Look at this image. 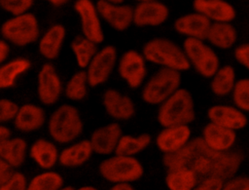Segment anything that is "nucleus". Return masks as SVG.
<instances>
[{
	"label": "nucleus",
	"mask_w": 249,
	"mask_h": 190,
	"mask_svg": "<svg viewBox=\"0 0 249 190\" xmlns=\"http://www.w3.org/2000/svg\"><path fill=\"white\" fill-rule=\"evenodd\" d=\"M80 189H81V190H94V189H95V187H93V186H89V185H86V186L81 187Z\"/></svg>",
	"instance_id": "obj_47"
},
{
	"label": "nucleus",
	"mask_w": 249,
	"mask_h": 190,
	"mask_svg": "<svg viewBox=\"0 0 249 190\" xmlns=\"http://www.w3.org/2000/svg\"><path fill=\"white\" fill-rule=\"evenodd\" d=\"M28 183L25 175L20 171H14L11 177L0 186L1 190H24L28 189Z\"/></svg>",
	"instance_id": "obj_38"
},
{
	"label": "nucleus",
	"mask_w": 249,
	"mask_h": 190,
	"mask_svg": "<svg viewBox=\"0 0 249 190\" xmlns=\"http://www.w3.org/2000/svg\"><path fill=\"white\" fill-rule=\"evenodd\" d=\"M84 124L79 110L70 104L58 106L50 116L48 131L57 143H70L83 133Z\"/></svg>",
	"instance_id": "obj_4"
},
{
	"label": "nucleus",
	"mask_w": 249,
	"mask_h": 190,
	"mask_svg": "<svg viewBox=\"0 0 249 190\" xmlns=\"http://www.w3.org/2000/svg\"><path fill=\"white\" fill-rule=\"evenodd\" d=\"M37 94L44 105H53L62 94V83L54 66L46 62L37 76Z\"/></svg>",
	"instance_id": "obj_12"
},
{
	"label": "nucleus",
	"mask_w": 249,
	"mask_h": 190,
	"mask_svg": "<svg viewBox=\"0 0 249 190\" xmlns=\"http://www.w3.org/2000/svg\"><path fill=\"white\" fill-rule=\"evenodd\" d=\"M93 153L89 139H82L62 149L58 163L65 168H77L87 163Z\"/></svg>",
	"instance_id": "obj_24"
},
{
	"label": "nucleus",
	"mask_w": 249,
	"mask_h": 190,
	"mask_svg": "<svg viewBox=\"0 0 249 190\" xmlns=\"http://www.w3.org/2000/svg\"><path fill=\"white\" fill-rule=\"evenodd\" d=\"M207 117L210 122L233 131L241 130L247 125V117L244 111L236 106L213 105L207 110Z\"/></svg>",
	"instance_id": "obj_19"
},
{
	"label": "nucleus",
	"mask_w": 249,
	"mask_h": 190,
	"mask_svg": "<svg viewBox=\"0 0 249 190\" xmlns=\"http://www.w3.org/2000/svg\"><path fill=\"white\" fill-rule=\"evenodd\" d=\"M73 8L80 19L82 34L96 44L102 43L104 33L96 3L92 0H76Z\"/></svg>",
	"instance_id": "obj_10"
},
{
	"label": "nucleus",
	"mask_w": 249,
	"mask_h": 190,
	"mask_svg": "<svg viewBox=\"0 0 249 190\" xmlns=\"http://www.w3.org/2000/svg\"><path fill=\"white\" fill-rule=\"evenodd\" d=\"M165 184L170 190H192L196 189L198 179L193 171L187 168H176L167 170Z\"/></svg>",
	"instance_id": "obj_29"
},
{
	"label": "nucleus",
	"mask_w": 249,
	"mask_h": 190,
	"mask_svg": "<svg viewBox=\"0 0 249 190\" xmlns=\"http://www.w3.org/2000/svg\"><path fill=\"white\" fill-rule=\"evenodd\" d=\"M62 189H63V190H69V189H70V190H73V189H75V188L72 187V186H65V187L63 186Z\"/></svg>",
	"instance_id": "obj_49"
},
{
	"label": "nucleus",
	"mask_w": 249,
	"mask_h": 190,
	"mask_svg": "<svg viewBox=\"0 0 249 190\" xmlns=\"http://www.w3.org/2000/svg\"><path fill=\"white\" fill-rule=\"evenodd\" d=\"M15 168L0 158V186H2L14 173Z\"/></svg>",
	"instance_id": "obj_42"
},
{
	"label": "nucleus",
	"mask_w": 249,
	"mask_h": 190,
	"mask_svg": "<svg viewBox=\"0 0 249 190\" xmlns=\"http://www.w3.org/2000/svg\"><path fill=\"white\" fill-rule=\"evenodd\" d=\"M96 6L101 19L117 31H124L133 23L134 7L128 4L98 0Z\"/></svg>",
	"instance_id": "obj_13"
},
{
	"label": "nucleus",
	"mask_w": 249,
	"mask_h": 190,
	"mask_svg": "<svg viewBox=\"0 0 249 190\" xmlns=\"http://www.w3.org/2000/svg\"><path fill=\"white\" fill-rule=\"evenodd\" d=\"M168 16V7L159 0L138 2L134 7L133 24L139 27L158 26L165 22Z\"/></svg>",
	"instance_id": "obj_14"
},
{
	"label": "nucleus",
	"mask_w": 249,
	"mask_h": 190,
	"mask_svg": "<svg viewBox=\"0 0 249 190\" xmlns=\"http://www.w3.org/2000/svg\"><path fill=\"white\" fill-rule=\"evenodd\" d=\"M48 3H50L51 5H53V7H61L65 4H67L70 0H45Z\"/></svg>",
	"instance_id": "obj_46"
},
{
	"label": "nucleus",
	"mask_w": 249,
	"mask_h": 190,
	"mask_svg": "<svg viewBox=\"0 0 249 190\" xmlns=\"http://www.w3.org/2000/svg\"><path fill=\"white\" fill-rule=\"evenodd\" d=\"M88 74L86 69H81L75 72L67 81L64 94L67 98L74 101H81L85 99L88 95Z\"/></svg>",
	"instance_id": "obj_33"
},
{
	"label": "nucleus",
	"mask_w": 249,
	"mask_h": 190,
	"mask_svg": "<svg viewBox=\"0 0 249 190\" xmlns=\"http://www.w3.org/2000/svg\"><path fill=\"white\" fill-rule=\"evenodd\" d=\"M31 67V62L25 57H17L1 63L0 88L8 89L16 84L17 79Z\"/></svg>",
	"instance_id": "obj_28"
},
{
	"label": "nucleus",
	"mask_w": 249,
	"mask_h": 190,
	"mask_svg": "<svg viewBox=\"0 0 249 190\" xmlns=\"http://www.w3.org/2000/svg\"><path fill=\"white\" fill-rule=\"evenodd\" d=\"M235 132L236 131L209 122L204 126L201 137L212 149L217 151H228L231 150L235 143Z\"/></svg>",
	"instance_id": "obj_21"
},
{
	"label": "nucleus",
	"mask_w": 249,
	"mask_h": 190,
	"mask_svg": "<svg viewBox=\"0 0 249 190\" xmlns=\"http://www.w3.org/2000/svg\"><path fill=\"white\" fill-rule=\"evenodd\" d=\"M231 94L234 105L244 112H249V78L236 81Z\"/></svg>",
	"instance_id": "obj_35"
},
{
	"label": "nucleus",
	"mask_w": 249,
	"mask_h": 190,
	"mask_svg": "<svg viewBox=\"0 0 249 190\" xmlns=\"http://www.w3.org/2000/svg\"><path fill=\"white\" fill-rule=\"evenodd\" d=\"M225 181L220 177H207L198 182L196 189L197 190H222L224 189Z\"/></svg>",
	"instance_id": "obj_40"
},
{
	"label": "nucleus",
	"mask_w": 249,
	"mask_h": 190,
	"mask_svg": "<svg viewBox=\"0 0 249 190\" xmlns=\"http://www.w3.org/2000/svg\"><path fill=\"white\" fill-rule=\"evenodd\" d=\"M14 126L21 133H31L39 130L46 122V113L44 109L33 103H24L19 106Z\"/></svg>",
	"instance_id": "obj_22"
},
{
	"label": "nucleus",
	"mask_w": 249,
	"mask_h": 190,
	"mask_svg": "<svg viewBox=\"0 0 249 190\" xmlns=\"http://www.w3.org/2000/svg\"><path fill=\"white\" fill-rule=\"evenodd\" d=\"M111 189H112V190H132V189H133V186H132L131 182L123 181V182L113 183Z\"/></svg>",
	"instance_id": "obj_44"
},
{
	"label": "nucleus",
	"mask_w": 249,
	"mask_h": 190,
	"mask_svg": "<svg viewBox=\"0 0 249 190\" xmlns=\"http://www.w3.org/2000/svg\"><path fill=\"white\" fill-rule=\"evenodd\" d=\"M29 156L41 169L50 170L58 162L59 152L53 142L45 138H38L32 143Z\"/></svg>",
	"instance_id": "obj_25"
},
{
	"label": "nucleus",
	"mask_w": 249,
	"mask_h": 190,
	"mask_svg": "<svg viewBox=\"0 0 249 190\" xmlns=\"http://www.w3.org/2000/svg\"><path fill=\"white\" fill-rule=\"evenodd\" d=\"M10 55V45L9 42L5 39L0 41V62L4 63Z\"/></svg>",
	"instance_id": "obj_43"
},
{
	"label": "nucleus",
	"mask_w": 249,
	"mask_h": 190,
	"mask_svg": "<svg viewBox=\"0 0 249 190\" xmlns=\"http://www.w3.org/2000/svg\"><path fill=\"white\" fill-rule=\"evenodd\" d=\"M235 83V72L233 67L231 65H224L219 67L211 77L210 89L215 95L225 96L232 93Z\"/></svg>",
	"instance_id": "obj_31"
},
{
	"label": "nucleus",
	"mask_w": 249,
	"mask_h": 190,
	"mask_svg": "<svg viewBox=\"0 0 249 190\" xmlns=\"http://www.w3.org/2000/svg\"><path fill=\"white\" fill-rule=\"evenodd\" d=\"M117 63V49L113 45L104 46L95 54L86 68L89 86L91 88L104 84Z\"/></svg>",
	"instance_id": "obj_9"
},
{
	"label": "nucleus",
	"mask_w": 249,
	"mask_h": 190,
	"mask_svg": "<svg viewBox=\"0 0 249 190\" xmlns=\"http://www.w3.org/2000/svg\"><path fill=\"white\" fill-rule=\"evenodd\" d=\"M105 1H108V2H111V3L121 4V3H124V1H125V0H105Z\"/></svg>",
	"instance_id": "obj_48"
},
{
	"label": "nucleus",
	"mask_w": 249,
	"mask_h": 190,
	"mask_svg": "<svg viewBox=\"0 0 249 190\" xmlns=\"http://www.w3.org/2000/svg\"><path fill=\"white\" fill-rule=\"evenodd\" d=\"M98 171L102 178L111 182H133L143 176L144 169L134 156L115 154L103 160Z\"/></svg>",
	"instance_id": "obj_6"
},
{
	"label": "nucleus",
	"mask_w": 249,
	"mask_h": 190,
	"mask_svg": "<svg viewBox=\"0 0 249 190\" xmlns=\"http://www.w3.org/2000/svg\"><path fill=\"white\" fill-rule=\"evenodd\" d=\"M157 119L161 127L191 124L196 119L195 102L191 93L179 88L159 105Z\"/></svg>",
	"instance_id": "obj_3"
},
{
	"label": "nucleus",
	"mask_w": 249,
	"mask_h": 190,
	"mask_svg": "<svg viewBox=\"0 0 249 190\" xmlns=\"http://www.w3.org/2000/svg\"><path fill=\"white\" fill-rule=\"evenodd\" d=\"M146 58L142 53L136 50H128L119 59L118 72L131 89L139 88L147 74Z\"/></svg>",
	"instance_id": "obj_11"
},
{
	"label": "nucleus",
	"mask_w": 249,
	"mask_h": 190,
	"mask_svg": "<svg viewBox=\"0 0 249 190\" xmlns=\"http://www.w3.org/2000/svg\"><path fill=\"white\" fill-rule=\"evenodd\" d=\"M122 135V128L117 122L97 128L92 132L89 138L93 152L98 155L115 153Z\"/></svg>",
	"instance_id": "obj_17"
},
{
	"label": "nucleus",
	"mask_w": 249,
	"mask_h": 190,
	"mask_svg": "<svg viewBox=\"0 0 249 190\" xmlns=\"http://www.w3.org/2000/svg\"><path fill=\"white\" fill-rule=\"evenodd\" d=\"M106 113L118 121H126L135 115V106L131 98L116 89H107L102 95Z\"/></svg>",
	"instance_id": "obj_15"
},
{
	"label": "nucleus",
	"mask_w": 249,
	"mask_h": 190,
	"mask_svg": "<svg viewBox=\"0 0 249 190\" xmlns=\"http://www.w3.org/2000/svg\"><path fill=\"white\" fill-rule=\"evenodd\" d=\"M97 45L92 40L82 35H77L71 42V50L75 57L76 62L81 69H86L98 52Z\"/></svg>",
	"instance_id": "obj_30"
},
{
	"label": "nucleus",
	"mask_w": 249,
	"mask_h": 190,
	"mask_svg": "<svg viewBox=\"0 0 249 190\" xmlns=\"http://www.w3.org/2000/svg\"><path fill=\"white\" fill-rule=\"evenodd\" d=\"M39 34L38 19L30 12L12 16L1 26L2 38L18 47H25L36 42Z\"/></svg>",
	"instance_id": "obj_7"
},
{
	"label": "nucleus",
	"mask_w": 249,
	"mask_h": 190,
	"mask_svg": "<svg viewBox=\"0 0 249 190\" xmlns=\"http://www.w3.org/2000/svg\"><path fill=\"white\" fill-rule=\"evenodd\" d=\"M224 190H249V176H231L225 181Z\"/></svg>",
	"instance_id": "obj_39"
},
{
	"label": "nucleus",
	"mask_w": 249,
	"mask_h": 190,
	"mask_svg": "<svg viewBox=\"0 0 249 190\" xmlns=\"http://www.w3.org/2000/svg\"><path fill=\"white\" fill-rule=\"evenodd\" d=\"M66 36V29L60 23H55L44 33L39 40L38 50L42 57L46 59H55L63 46Z\"/></svg>",
	"instance_id": "obj_23"
},
{
	"label": "nucleus",
	"mask_w": 249,
	"mask_h": 190,
	"mask_svg": "<svg viewBox=\"0 0 249 190\" xmlns=\"http://www.w3.org/2000/svg\"><path fill=\"white\" fill-rule=\"evenodd\" d=\"M12 133L8 127H6L4 124H1L0 126V140L11 138Z\"/></svg>",
	"instance_id": "obj_45"
},
{
	"label": "nucleus",
	"mask_w": 249,
	"mask_h": 190,
	"mask_svg": "<svg viewBox=\"0 0 249 190\" xmlns=\"http://www.w3.org/2000/svg\"><path fill=\"white\" fill-rule=\"evenodd\" d=\"M186 56L196 71L204 78H211L220 67L217 54L204 40L186 38L183 43Z\"/></svg>",
	"instance_id": "obj_8"
},
{
	"label": "nucleus",
	"mask_w": 249,
	"mask_h": 190,
	"mask_svg": "<svg viewBox=\"0 0 249 190\" xmlns=\"http://www.w3.org/2000/svg\"><path fill=\"white\" fill-rule=\"evenodd\" d=\"M193 8L212 22H231L236 17L235 9L226 0H194Z\"/></svg>",
	"instance_id": "obj_20"
},
{
	"label": "nucleus",
	"mask_w": 249,
	"mask_h": 190,
	"mask_svg": "<svg viewBox=\"0 0 249 190\" xmlns=\"http://www.w3.org/2000/svg\"><path fill=\"white\" fill-rule=\"evenodd\" d=\"M138 2H144V1H150V0H136Z\"/></svg>",
	"instance_id": "obj_50"
},
{
	"label": "nucleus",
	"mask_w": 249,
	"mask_h": 190,
	"mask_svg": "<svg viewBox=\"0 0 249 190\" xmlns=\"http://www.w3.org/2000/svg\"><path fill=\"white\" fill-rule=\"evenodd\" d=\"M142 54L147 61L160 67H168L178 71H186L191 68L184 49L167 38L157 37L149 40L144 44Z\"/></svg>",
	"instance_id": "obj_2"
},
{
	"label": "nucleus",
	"mask_w": 249,
	"mask_h": 190,
	"mask_svg": "<svg viewBox=\"0 0 249 190\" xmlns=\"http://www.w3.org/2000/svg\"><path fill=\"white\" fill-rule=\"evenodd\" d=\"M237 39V31L228 21L212 22L206 40L213 46L227 50L231 48Z\"/></svg>",
	"instance_id": "obj_26"
},
{
	"label": "nucleus",
	"mask_w": 249,
	"mask_h": 190,
	"mask_svg": "<svg viewBox=\"0 0 249 190\" xmlns=\"http://www.w3.org/2000/svg\"><path fill=\"white\" fill-rule=\"evenodd\" d=\"M19 106L11 99L2 98L0 100V122L1 124L14 121L18 115Z\"/></svg>",
	"instance_id": "obj_37"
},
{
	"label": "nucleus",
	"mask_w": 249,
	"mask_h": 190,
	"mask_svg": "<svg viewBox=\"0 0 249 190\" xmlns=\"http://www.w3.org/2000/svg\"><path fill=\"white\" fill-rule=\"evenodd\" d=\"M63 185V178L58 172L47 170L29 181L28 190H58L62 189Z\"/></svg>",
	"instance_id": "obj_34"
},
{
	"label": "nucleus",
	"mask_w": 249,
	"mask_h": 190,
	"mask_svg": "<svg viewBox=\"0 0 249 190\" xmlns=\"http://www.w3.org/2000/svg\"><path fill=\"white\" fill-rule=\"evenodd\" d=\"M233 54L237 62L249 70V43H244L236 47Z\"/></svg>",
	"instance_id": "obj_41"
},
{
	"label": "nucleus",
	"mask_w": 249,
	"mask_h": 190,
	"mask_svg": "<svg viewBox=\"0 0 249 190\" xmlns=\"http://www.w3.org/2000/svg\"><path fill=\"white\" fill-rule=\"evenodd\" d=\"M35 0H0L1 8L12 16H18L29 12Z\"/></svg>",
	"instance_id": "obj_36"
},
{
	"label": "nucleus",
	"mask_w": 249,
	"mask_h": 190,
	"mask_svg": "<svg viewBox=\"0 0 249 190\" xmlns=\"http://www.w3.org/2000/svg\"><path fill=\"white\" fill-rule=\"evenodd\" d=\"M212 21L202 14L195 11L179 17L174 21V29L186 38L206 40Z\"/></svg>",
	"instance_id": "obj_18"
},
{
	"label": "nucleus",
	"mask_w": 249,
	"mask_h": 190,
	"mask_svg": "<svg viewBox=\"0 0 249 190\" xmlns=\"http://www.w3.org/2000/svg\"><path fill=\"white\" fill-rule=\"evenodd\" d=\"M152 141V136L149 133H141L133 136L129 134H123L118 143L115 154L135 156L144 149H146Z\"/></svg>",
	"instance_id": "obj_32"
},
{
	"label": "nucleus",
	"mask_w": 249,
	"mask_h": 190,
	"mask_svg": "<svg viewBox=\"0 0 249 190\" xmlns=\"http://www.w3.org/2000/svg\"><path fill=\"white\" fill-rule=\"evenodd\" d=\"M181 84V71L161 66L144 85L141 97L151 105H160L173 95Z\"/></svg>",
	"instance_id": "obj_5"
},
{
	"label": "nucleus",
	"mask_w": 249,
	"mask_h": 190,
	"mask_svg": "<svg viewBox=\"0 0 249 190\" xmlns=\"http://www.w3.org/2000/svg\"><path fill=\"white\" fill-rule=\"evenodd\" d=\"M191 139L189 125L162 127L156 138V144L163 154L175 153L182 149Z\"/></svg>",
	"instance_id": "obj_16"
},
{
	"label": "nucleus",
	"mask_w": 249,
	"mask_h": 190,
	"mask_svg": "<svg viewBox=\"0 0 249 190\" xmlns=\"http://www.w3.org/2000/svg\"><path fill=\"white\" fill-rule=\"evenodd\" d=\"M27 143L21 137H11L0 140V158L15 169L19 168L25 161Z\"/></svg>",
	"instance_id": "obj_27"
},
{
	"label": "nucleus",
	"mask_w": 249,
	"mask_h": 190,
	"mask_svg": "<svg viewBox=\"0 0 249 190\" xmlns=\"http://www.w3.org/2000/svg\"><path fill=\"white\" fill-rule=\"evenodd\" d=\"M243 153L239 150L217 151L209 147L201 136H196L179 151L162 155V164L167 170L187 168L193 171L198 182L207 177H220L224 180L237 172Z\"/></svg>",
	"instance_id": "obj_1"
}]
</instances>
